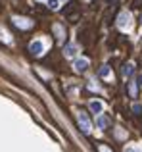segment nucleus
<instances>
[{
    "mask_svg": "<svg viewBox=\"0 0 142 152\" xmlns=\"http://www.w3.org/2000/svg\"><path fill=\"white\" fill-rule=\"evenodd\" d=\"M102 108H104V106H102V102H98V100H92V102H90V110H92L94 114H100Z\"/></svg>",
    "mask_w": 142,
    "mask_h": 152,
    "instance_id": "39448f33",
    "label": "nucleus"
},
{
    "mask_svg": "<svg viewBox=\"0 0 142 152\" xmlns=\"http://www.w3.org/2000/svg\"><path fill=\"white\" fill-rule=\"evenodd\" d=\"M58 6H60L58 0H48V8H50V10H58Z\"/></svg>",
    "mask_w": 142,
    "mask_h": 152,
    "instance_id": "9d476101",
    "label": "nucleus"
},
{
    "mask_svg": "<svg viewBox=\"0 0 142 152\" xmlns=\"http://www.w3.org/2000/svg\"><path fill=\"white\" fill-rule=\"evenodd\" d=\"M127 152H136V150H133V148H129V150H127Z\"/></svg>",
    "mask_w": 142,
    "mask_h": 152,
    "instance_id": "4468645a",
    "label": "nucleus"
},
{
    "mask_svg": "<svg viewBox=\"0 0 142 152\" xmlns=\"http://www.w3.org/2000/svg\"><path fill=\"white\" fill-rule=\"evenodd\" d=\"M75 50H77V48H75L73 45H67V46L64 48V54L67 56V58H73V56H75Z\"/></svg>",
    "mask_w": 142,
    "mask_h": 152,
    "instance_id": "0eeeda50",
    "label": "nucleus"
},
{
    "mask_svg": "<svg viewBox=\"0 0 142 152\" xmlns=\"http://www.w3.org/2000/svg\"><path fill=\"white\" fill-rule=\"evenodd\" d=\"M138 85L142 87V75H140V77H138Z\"/></svg>",
    "mask_w": 142,
    "mask_h": 152,
    "instance_id": "ddd939ff",
    "label": "nucleus"
},
{
    "mask_svg": "<svg viewBox=\"0 0 142 152\" xmlns=\"http://www.w3.org/2000/svg\"><path fill=\"white\" fill-rule=\"evenodd\" d=\"M98 150H100V152H113L112 148H108L106 145H98Z\"/></svg>",
    "mask_w": 142,
    "mask_h": 152,
    "instance_id": "9b49d317",
    "label": "nucleus"
},
{
    "mask_svg": "<svg viewBox=\"0 0 142 152\" xmlns=\"http://www.w3.org/2000/svg\"><path fill=\"white\" fill-rule=\"evenodd\" d=\"M129 14H121L119 15V19H117V21H119V27H125V25H129Z\"/></svg>",
    "mask_w": 142,
    "mask_h": 152,
    "instance_id": "6e6552de",
    "label": "nucleus"
},
{
    "mask_svg": "<svg viewBox=\"0 0 142 152\" xmlns=\"http://www.w3.org/2000/svg\"><path fill=\"white\" fill-rule=\"evenodd\" d=\"M98 75H100V77H108V75H109V67L108 66H102L100 71H98Z\"/></svg>",
    "mask_w": 142,
    "mask_h": 152,
    "instance_id": "1a4fd4ad",
    "label": "nucleus"
},
{
    "mask_svg": "<svg viewBox=\"0 0 142 152\" xmlns=\"http://www.w3.org/2000/svg\"><path fill=\"white\" fill-rule=\"evenodd\" d=\"M42 50H44V46H42V42L41 41H33L29 45V52L33 56H38V54H42Z\"/></svg>",
    "mask_w": 142,
    "mask_h": 152,
    "instance_id": "f03ea898",
    "label": "nucleus"
},
{
    "mask_svg": "<svg viewBox=\"0 0 142 152\" xmlns=\"http://www.w3.org/2000/svg\"><path fill=\"white\" fill-rule=\"evenodd\" d=\"M121 71H123L125 77H131L133 71H135V66H133V64H127V66H123V69H121Z\"/></svg>",
    "mask_w": 142,
    "mask_h": 152,
    "instance_id": "423d86ee",
    "label": "nucleus"
},
{
    "mask_svg": "<svg viewBox=\"0 0 142 152\" xmlns=\"http://www.w3.org/2000/svg\"><path fill=\"white\" fill-rule=\"evenodd\" d=\"M86 67H88V60H77L75 62V69L77 71H85Z\"/></svg>",
    "mask_w": 142,
    "mask_h": 152,
    "instance_id": "7ed1b4c3",
    "label": "nucleus"
},
{
    "mask_svg": "<svg viewBox=\"0 0 142 152\" xmlns=\"http://www.w3.org/2000/svg\"><path fill=\"white\" fill-rule=\"evenodd\" d=\"M77 121H79V127H81L83 133H88L90 131V119H88V115H86L85 112H79L77 114Z\"/></svg>",
    "mask_w": 142,
    "mask_h": 152,
    "instance_id": "f257e3e1",
    "label": "nucleus"
},
{
    "mask_svg": "<svg viewBox=\"0 0 142 152\" xmlns=\"http://www.w3.org/2000/svg\"><path fill=\"white\" fill-rule=\"evenodd\" d=\"M131 96H136V87L131 83Z\"/></svg>",
    "mask_w": 142,
    "mask_h": 152,
    "instance_id": "f8f14e48",
    "label": "nucleus"
},
{
    "mask_svg": "<svg viewBox=\"0 0 142 152\" xmlns=\"http://www.w3.org/2000/svg\"><path fill=\"white\" fill-rule=\"evenodd\" d=\"M96 123H98V127H100V129H106V127L109 125V118H108V115H100Z\"/></svg>",
    "mask_w": 142,
    "mask_h": 152,
    "instance_id": "20e7f679",
    "label": "nucleus"
}]
</instances>
